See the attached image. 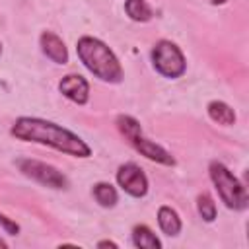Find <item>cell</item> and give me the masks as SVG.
Returning a JSON list of instances; mask_svg holds the SVG:
<instances>
[{
  "label": "cell",
  "mask_w": 249,
  "mask_h": 249,
  "mask_svg": "<svg viewBox=\"0 0 249 249\" xmlns=\"http://www.w3.org/2000/svg\"><path fill=\"white\" fill-rule=\"evenodd\" d=\"M208 115L214 123L218 124H233L235 123V113L230 105H226L224 101H210L208 103Z\"/></svg>",
  "instance_id": "cell-11"
},
{
  "label": "cell",
  "mask_w": 249,
  "mask_h": 249,
  "mask_svg": "<svg viewBox=\"0 0 249 249\" xmlns=\"http://www.w3.org/2000/svg\"><path fill=\"white\" fill-rule=\"evenodd\" d=\"M117 126H119V130L124 134V138H126L144 158H148V160H152V161H158V163H163V165H173V163H175V160L171 158V154H169L167 150H163L160 144H156V142H152V140H148V138L142 136V130H140V124H138L136 119H132V117H128V115H121V117L117 119Z\"/></svg>",
  "instance_id": "cell-4"
},
{
  "label": "cell",
  "mask_w": 249,
  "mask_h": 249,
  "mask_svg": "<svg viewBox=\"0 0 249 249\" xmlns=\"http://www.w3.org/2000/svg\"><path fill=\"white\" fill-rule=\"evenodd\" d=\"M226 0H212V4H224Z\"/></svg>",
  "instance_id": "cell-18"
},
{
  "label": "cell",
  "mask_w": 249,
  "mask_h": 249,
  "mask_svg": "<svg viewBox=\"0 0 249 249\" xmlns=\"http://www.w3.org/2000/svg\"><path fill=\"white\" fill-rule=\"evenodd\" d=\"M132 241L140 249H160L161 243L148 226H136L132 230Z\"/></svg>",
  "instance_id": "cell-12"
},
{
  "label": "cell",
  "mask_w": 249,
  "mask_h": 249,
  "mask_svg": "<svg viewBox=\"0 0 249 249\" xmlns=\"http://www.w3.org/2000/svg\"><path fill=\"white\" fill-rule=\"evenodd\" d=\"M196 208H198V214L202 216V220L212 222V220L216 218V204H214V200H212V196H210L208 193L198 195V198H196Z\"/></svg>",
  "instance_id": "cell-15"
},
{
  "label": "cell",
  "mask_w": 249,
  "mask_h": 249,
  "mask_svg": "<svg viewBox=\"0 0 249 249\" xmlns=\"http://www.w3.org/2000/svg\"><path fill=\"white\" fill-rule=\"evenodd\" d=\"M0 247H6V243H4V241H2V239H0Z\"/></svg>",
  "instance_id": "cell-19"
},
{
  "label": "cell",
  "mask_w": 249,
  "mask_h": 249,
  "mask_svg": "<svg viewBox=\"0 0 249 249\" xmlns=\"http://www.w3.org/2000/svg\"><path fill=\"white\" fill-rule=\"evenodd\" d=\"M76 53L80 56V60L84 62V66L97 76L103 82H111V84H119L123 80V68L117 60V56L113 54V51L101 43L99 39L93 37H82L78 41Z\"/></svg>",
  "instance_id": "cell-2"
},
{
  "label": "cell",
  "mask_w": 249,
  "mask_h": 249,
  "mask_svg": "<svg viewBox=\"0 0 249 249\" xmlns=\"http://www.w3.org/2000/svg\"><path fill=\"white\" fill-rule=\"evenodd\" d=\"M0 226H2L10 235H16V233L19 231V226H18L16 222H12L10 218H6L4 214H0Z\"/></svg>",
  "instance_id": "cell-16"
},
{
  "label": "cell",
  "mask_w": 249,
  "mask_h": 249,
  "mask_svg": "<svg viewBox=\"0 0 249 249\" xmlns=\"http://www.w3.org/2000/svg\"><path fill=\"white\" fill-rule=\"evenodd\" d=\"M93 196H95V200H97L101 206H105V208L115 206L117 200H119L117 191H115V187H113L111 183H97V185L93 187Z\"/></svg>",
  "instance_id": "cell-14"
},
{
  "label": "cell",
  "mask_w": 249,
  "mask_h": 249,
  "mask_svg": "<svg viewBox=\"0 0 249 249\" xmlns=\"http://www.w3.org/2000/svg\"><path fill=\"white\" fill-rule=\"evenodd\" d=\"M12 136L25 140V142L45 144V146H51L64 154L76 156V158H88L91 154L89 146L80 136H76L74 132H70L51 121H45V119L19 117L12 126Z\"/></svg>",
  "instance_id": "cell-1"
},
{
  "label": "cell",
  "mask_w": 249,
  "mask_h": 249,
  "mask_svg": "<svg viewBox=\"0 0 249 249\" xmlns=\"http://www.w3.org/2000/svg\"><path fill=\"white\" fill-rule=\"evenodd\" d=\"M41 49L53 62H56V64L68 62V51H66L62 39L58 35H54L53 31H45L41 35Z\"/></svg>",
  "instance_id": "cell-9"
},
{
  "label": "cell",
  "mask_w": 249,
  "mask_h": 249,
  "mask_svg": "<svg viewBox=\"0 0 249 249\" xmlns=\"http://www.w3.org/2000/svg\"><path fill=\"white\" fill-rule=\"evenodd\" d=\"M124 12L134 21H148L154 16L152 14V8L148 6L146 0H126L124 2Z\"/></svg>",
  "instance_id": "cell-13"
},
{
  "label": "cell",
  "mask_w": 249,
  "mask_h": 249,
  "mask_svg": "<svg viewBox=\"0 0 249 249\" xmlns=\"http://www.w3.org/2000/svg\"><path fill=\"white\" fill-rule=\"evenodd\" d=\"M0 53H2V43H0Z\"/></svg>",
  "instance_id": "cell-20"
},
{
  "label": "cell",
  "mask_w": 249,
  "mask_h": 249,
  "mask_svg": "<svg viewBox=\"0 0 249 249\" xmlns=\"http://www.w3.org/2000/svg\"><path fill=\"white\" fill-rule=\"evenodd\" d=\"M117 183L121 185V189L124 193H128L130 196H136V198H140L148 193V179L136 163L121 165L117 171Z\"/></svg>",
  "instance_id": "cell-7"
},
{
  "label": "cell",
  "mask_w": 249,
  "mask_h": 249,
  "mask_svg": "<svg viewBox=\"0 0 249 249\" xmlns=\"http://www.w3.org/2000/svg\"><path fill=\"white\" fill-rule=\"evenodd\" d=\"M210 179L222 198V202L228 208L233 210H245L247 208V191L245 187L239 183L237 177H233V173L220 161H212L210 163Z\"/></svg>",
  "instance_id": "cell-3"
},
{
  "label": "cell",
  "mask_w": 249,
  "mask_h": 249,
  "mask_svg": "<svg viewBox=\"0 0 249 249\" xmlns=\"http://www.w3.org/2000/svg\"><path fill=\"white\" fill-rule=\"evenodd\" d=\"M58 89H60L62 95H66L68 99H72L78 105H84L89 99V86H88L86 78L80 76V74H68V76H64L60 80V84H58Z\"/></svg>",
  "instance_id": "cell-8"
},
{
  "label": "cell",
  "mask_w": 249,
  "mask_h": 249,
  "mask_svg": "<svg viewBox=\"0 0 249 249\" xmlns=\"http://www.w3.org/2000/svg\"><path fill=\"white\" fill-rule=\"evenodd\" d=\"M152 62H154V68L165 78H179L187 68L183 53L171 41H158L154 45Z\"/></svg>",
  "instance_id": "cell-5"
},
{
  "label": "cell",
  "mask_w": 249,
  "mask_h": 249,
  "mask_svg": "<svg viewBox=\"0 0 249 249\" xmlns=\"http://www.w3.org/2000/svg\"><path fill=\"white\" fill-rule=\"evenodd\" d=\"M18 167L23 175L35 179L41 185L53 187V189H62L66 187V177L53 165L45 163V161H37V160H19Z\"/></svg>",
  "instance_id": "cell-6"
},
{
  "label": "cell",
  "mask_w": 249,
  "mask_h": 249,
  "mask_svg": "<svg viewBox=\"0 0 249 249\" xmlns=\"http://www.w3.org/2000/svg\"><path fill=\"white\" fill-rule=\"evenodd\" d=\"M97 245H99V247H107V245H109V247H117V243H113V241H99Z\"/></svg>",
  "instance_id": "cell-17"
},
{
  "label": "cell",
  "mask_w": 249,
  "mask_h": 249,
  "mask_svg": "<svg viewBox=\"0 0 249 249\" xmlns=\"http://www.w3.org/2000/svg\"><path fill=\"white\" fill-rule=\"evenodd\" d=\"M158 224L165 235H177L181 231V220L177 212L169 206H161L158 210Z\"/></svg>",
  "instance_id": "cell-10"
}]
</instances>
